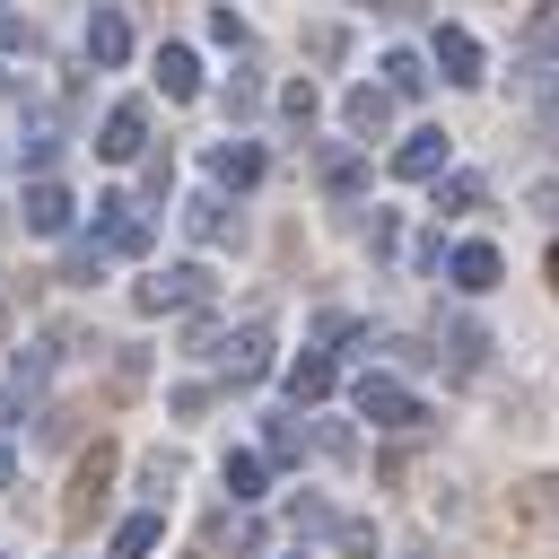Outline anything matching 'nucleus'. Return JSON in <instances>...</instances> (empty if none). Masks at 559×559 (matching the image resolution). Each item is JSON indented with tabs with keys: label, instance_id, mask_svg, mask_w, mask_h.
Wrapping results in <instances>:
<instances>
[{
	"label": "nucleus",
	"instance_id": "nucleus-1",
	"mask_svg": "<svg viewBox=\"0 0 559 559\" xmlns=\"http://www.w3.org/2000/svg\"><path fill=\"white\" fill-rule=\"evenodd\" d=\"M192 349H210V367H218V384H253V376H271V314H253V323H236V332H218V323H192Z\"/></svg>",
	"mask_w": 559,
	"mask_h": 559
},
{
	"label": "nucleus",
	"instance_id": "nucleus-2",
	"mask_svg": "<svg viewBox=\"0 0 559 559\" xmlns=\"http://www.w3.org/2000/svg\"><path fill=\"white\" fill-rule=\"evenodd\" d=\"M210 297H218L210 262H166V271L140 280V314H183V306H210Z\"/></svg>",
	"mask_w": 559,
	"mask_h": 559
},
{
	"label": "nucleus",
	"instance_id": "nucleus-3",
	"mask_svg": "<svg viewBox=\"0 0 559 559\" xmlns=\"http://www.w3.org/2000/svg\"><path fill=\"white\" fill-rule=\"evenodd\" d=\"M358 411L376 428H428V402L411 384H393V376H358Z\"/></svg>",
	"mask_w": 559,
	"mask_h": 559
},
{
	"label": "nucleus",
	"instance_id": "nucleus-4",
	"mask_svg": "<svg viewBox=\"0 0 559 559\" xmlns=\"http://www.w3.org/2000/svg\"><path fill=\"white\" fill-rule=\"evenodd\" d=\"M105 489H114V445H87L79 472H70V489H61V515H70V524H96Z\"/></svg>",
	"mask_w": 559,
	"mask_h": 559
},
{
	"label": "nucleus",
	"instance_id": "nucleus-5",
	"mask_svg": "<svg viewBox=\"0 0 559 559\" xmlns=\"http://www.w3.org/2000/svg\"><path fill=\"white\" fill-rule=\"evenodd\" d=\"M96 253H148V201H96Z\"/></svg>",
	"mask_w": 559,
	"mask_h": 559
},
{
	"label": "nucleus",
	"instance_id": "nucleus-6",
	"mask_svg": "<svg viewBox=\"0 0 559 559\" xmlns=\"http://www.w3.org/2000/svg\"><path fill=\"white\" fill-rule=\"evenodd\" d=\"M262 175H271V157H262L253 140H218V148H210V183H218V192H253Z\"/></svg>",
	"mask_w": 559,
	"mask_h": 559
},
{
	"label": "nucleus",
	"instance_id": "nucleus-7",
	"mask_svg": "<svg viewBox=\"0 0 559 559\" xmlns=\"http://www.w3.org/2000/svg\"><path fill=\"white\" fill-rule=\"evenodd\" d=\"M341 114H349L358 140H384V122H393V87H384V79H358V87L341 96Z\"/></svg>",
	"mask_w": 559,
	"mask_h": 559
},
{
	"label": "nucleus",
	"instance_id": "nucleus-8",
	"mask_svg": "<svg viewBox=\"0 0 559 559\" xmlns=\"http://www.w3.org/2000/svg\"><path fill=\"white\" fill-rule=\"evenodd\" d=\"M140 148H148V114H140V105H114V114H105V131H96V157H105V166H122V157H140Z\"/></svg>",
	"mask_w": 559,
	"mask_h": 559
},
{
	"label": "nucleus",
	"instance_id": "nucleus-9",
	"mask_svg": "<svg viewBox=\"0 0 559 559\" xmlns=\"http://www.w3.org/2000/svg\"><path fill=\"white\" fill-rule=\"evenodd\" d=\"M437 349H445V376H480V349H489V341H480V323L454 306V314L437 323Z\"/></svg>",
	"mask_w": 559,
	"mask_h": 559
},
{
	"label": "nucleus",
	"instance_id": "nucleus-10",
	"mask_svg": "<svg viewBox=\"0 0 559 559\" xmlns=\"http://www.w3.org/2000/svg\"><path fill=\"white\" fill-rule=\"evenodd\" d=\"M437 79L445 87H480V44L463 26H437Z\"/></svg>",
	"mask_w": 559,
	"mask_h": 559
},
{
	"label": "nucleus",
	"instance_id": "nucleus-11",
	"mask_svg": "<svg viewBox=\"0 0 559 559\" xmlns=\"http://www.w3.org/2000/svg\"><path fill=\"white\" fill-rule=\"evenodd\" d=\"M437 166H445V131H437V122H419V131L393 148V175H411V183H437Z\"/></svg>",
	"mask_w": 559,
	"mask_h": 559
},
{
	"label": "nucleus",
	"instance_id": "nucleus-12",
	"mask_svg": "<svg viewBox=\"0 0 559 559\" xmlns=\"http://www.w3.org/2000/svg\"><path fill=\"white\" fill-rule=\"evenodd\" d=\"M87 61H96V70L131 61V17H122V9H96V17H87Z\"/></svg>",
	"mask_w": 559,
	"mask_h": 559
},
{
	"label": "nucleus",
	"instance_id": "nucleus-13",
	"mask_svg": "<svg viewBox=\"0 0 559 559\" xmlns=\"http://www.w3.org/2000/svg\"><path fill=\"white\" fill-rule=\"evenodd\" d=\"M314 183H323L332 201H358V192H367V166H358V148H314Z\"/></svg>",
	"mask_w": 559,
	"mask_h": 559
},
{
	"label": "nucleus",
	"instance_id": "nucleus-14",
	"mask_svg": "<svg viewBox=\"0 0 559 559\" xmlns=\"http://www.w3.org/2000/svg\"><path fill=\"white\" fill-rule=\"evenodd\" d=\"M445 271H454V288H463V297H480V288H498V271H507V262H498V245H454V253H445Z\"/></svg>",
	"mask_w": 559,
	"mask_h": 559
},
{
	"label": "nucleus",
	"instance_id": "nucleus-15",
	"mask_svg": "<svg viewBox=\"0 0 559 559\" xmlns=\"http://www.w3.org/2000/svg\"><path fill=\"white\" fill-rule=\"evenodd\" d=\"M183 227H192V236H201V245H245V218H236V210H227V201H210V192H201V201H192V210H183Z\"/></svg>",
	"mask_w": 559,
	"mask_h": 559
},
{
	"label": "nucleus",
	"instance_id": "nucleus-16",
	"mask_svg": "<svg viewBox=\"0 0 559 559\" xmlns=\"http://www.w3.org/2000/svg\"><path fill=\"white\" fill-rule=\"evenodd\" d=\"M157 87L183 96V105L201 96V61H192V44H157Z\"/></svg>",
	"mask_w": 559,
	"mask_h": 559
},
{
	"label": "nucleus",
	"instance_id": "nucleus-17",
	"mask_svg": "<svg viewBox=\"0 0 559 559\" xmlns=\"http://www.w3.org/2000/svg\"><path fill=\"white\" fill-rule=\"evenodd\" d=\"M26 227H35V236H61V227H70V192H61L52 175L26 183Z\"/></svg>",
	"mask_w": 559,
	"mask_h": 559
},
{
	"label": "nucleus",
	"instance_id": "nucleus-18",
	"mask_svg": "<svg viewBox=\"0 0 559 559\" xmlns=\"http://www.w3.org/2000/svg\"><path fill=\"white\" fill-rule=\"evenodd\" d=\"M218 480H227V498H262V480H271V454H253V445H236V454L218 463Z\"/></svg>",
	"mask_w": 559,
	"mask_h": 559
},
{
	"label": "nucleus",
	"instance_id": "nucleus-19",
	"mask_svg": "<svg viewBox=\"0 0 559 559\" xmlns=\"http://www.w3.org/2000/svg\"><path fill=\"white\" fill-rule=\"evenodd\" d=\"M332 376H341V367H332V349H306V358L288 367V393H297V402H323V393H332Z\"/></svg>",
	"mask_w": 559,
	"mask_h": 559
},
{
	"label": "nucleus",
	"instance_id": "nucleus-20",
	"mask_svg": "<svg viewBox=\"0 0 559 559\" xmlns=\"http://www.w3.org/2000/svg\"><path fill=\"white\" fill-rule=\"evenodd\" d=\"M157 524H166L157 507H140V515H122V533H114V550H105V559H148V550H157Z\"/></svg>",
	"mask_w": 559,
	"mask_h": 559
},
{
	"label": "nucleus",
	"instance_id": "nucleus-21",
	"mask_svg": "<svg viewBox=\"0 0 559 559\" xmlns=\"http://www.w3.org/2000/svg\"><path fill=\"white\" fill-rule=\"evenodd\" d=\"M280 515H288V533H332V507H323L314 489H288V507H280Z\"/></svg>",
	"mask_w": 559,
	"mask_h": 559
},
{
	"label": "nucleus",
	"instance_id": "nucleus-22",
	"mask_svg": "<svg viewBox=\"0 0 559 559\" xmlns=\"http://www.w3.org/2000/svg\"><path fill=\"white\" fill-rule=\"evenodd\" d=\"M384 87L419 96V87H428V61H419V52H384Z\"/></svg>",
	"mask_w": 559,
	"mask_h": 559
},
{
	"label": "nucleus",
	"instance_id": "nucleus-23",
	"mask_svg": "<svg viewBox=\"0 0 559 559\" xmlns=\"http://www.w3.org/2000/svg\"><path fill=\"white\" fill-rule=\"evenodd\" d=\"M253 105H262V70H253V61H245V70H227V114H236V122H245V114H253Z\"/></svg>",
	"mask_w": 559,
	"mask_h": 559
},
{
	"label": "nucleus",
	"instance_id": "nucleus-24",
	"mask_svg": "<svg viewBox=\"0 0 559 559\" xmlns=\"http://www.w3.org/2000/svg\"><path fill=\"white\" fill-rule=\"evenodd\" d=\"M262 437H271V454H280V463H297V454H306V428H297V411H271V428H262Z\"/></svg>",
	"mask_w": 559,
	"mask_h": 559
},
{
	"label": "nucleus",
	"instance_id": "nucleus-25",
	"mask_svg": "<svg viewBox=\"0 0 559 559\" xmlns=\"http://www.w3.org/2000/svg\"><path fill=\"white\" fill-rule=\"evenodd\" d=\"M306 445H314V454H332V463H349V454H358V437H349L341 419H314V428H306Z\"/></svg>",
	"mask_w": 559,
	"mask_h": 559
},
{
	"label": "nucleus",
	"instance_id": "nucleus-26",
	"mask_svg": "<svg viewBox=\"0 0 559 559\" xmlns=\"http://www.w3.org/2000/svg\"><path fill=\"white\" fill-rule=\"evenodd\" d=\"M280 122H288V131H306V122H314V87H306V79H288V87H280Z\"/></svg>",
	"mask_w": 559,
	"mask_h": 559
},
{
	"label": "nucleus",
	"instance_id": "nucleus-27",
	"mask_svg": "<svg viewBox=\"0 0 559 559\" xmlns=\"http://www.w3.org/2000/svg\"><path fill=\"white\" fill-rule=\"evenodd\" d=\"M175 472H183L175 454H148V463H140V489H148V507H166V489H175Z\"/></svg>",
	"mask_w": 559,
	"mask_h": 559
},
{
	"label": "nucleus",
	"instance_id": "nucleus-28",
	"mask_svg": "<svg viewBox=\"0 0 559 559\" xmlns=\"http://www.w3.org/2000/svg\"><path fill=\"white\" fill-rule=\"evenodd\" d=\"M524 44H533V52H559V0H542V9H533V26H524Z\"/></svg>",
	"mask_w": 559,
	"mask_h": 559
},
{
	"label": "nucleus",
	"instance_id": "nucleus-29",
	"mask_svg": "<svg viewBox=\"0 0 559 559\" xmlns=\"http://www.w3.org/2000/svg\"><path fill=\"white\" fill-rule=\"evenodd\" d=\"M245 35H253V26H245L236 9H210V44H227V52H245Z\"/></svg>",
	"mask_w": 559,
	"mask_h": 559
},
{
	"label": "nucleus",
	"instance_id": "nucleus-30",
	"mask_svg": "<svg viewBox=\"0 0 559 559\" xmlns=\"http://www.w3.org/2000/svg\"><path fill=\"white\" fill-rule=\"evenodd\" d=\"M472 201H480V175H445L437 183V210H472Z\"/></svg>",
	"mask_w": 559,
	"mask_h": 559
},
{
	"label": "nucleus",
	"instance_id": "nucleus-31",
	"mask_svg": "<svg viewBox=\"0 0 559 559\" xmlns=\"http://www.w3.org/2000/svg\"><path fill=\"white\" fill-rule=\"evenodd\" d=\"M332 542H341V559H367V550H376V524L349 515V524H332Z\"/></svg>",
	"mask_w": 559,
	"mask_h": 559
},
{
	"label": "nucleus",
	"instance_id": "nucleus-32",
	"mask_svg": "<svg viewBox=\"0 0 559 559\" xmlns=\"http://www.w3.org/2000/svg\"><path fill=\"white\" fill-rule=\"evenodd\" d=\"M96 271H105V253H87V245H70V253H61V280H79V288H87Z\"/></svg>",
	"mask_w": 559,
	"mask_h": 559
},
{
	"label": "nucleus",
	"instance_id": "nucleus-33",
	"mask_svg": "<svg viewBox=\"0 0 559 559\" xmlns=\"http://www.w3.org/2000/svg\"><path fill=\"white\" fill-rule=\"evenodd\" d=\"M210 542H236V550H245V542H253V515H227V507H218V515H210Z\"/></svg>",
	"mask_w": 559,
	"mask_h": 559
},
{
	"label": "nucleus",
	"instance_id": "nucleus-34",
	"mask_svg": "<svg viewBox=\"0 0 559 559\" xmlns=\"http://www.w3.org/2000/svg\"><path fill=\"white\" fill-rule=\"evenodd\" d=\"M306 52H314V61H341V52H349V35H341V26H314V35H306Z\"/></svg>",
	"mask_w": 559,
	"mask_h": 559
},
{
	"label": "nucleus",
	"instance_id": "nucleus-35",
	"mask_svg": "<svg viewBox=\"0 0 559 559\" xmlns=\"http://www.w3.org/2000/svg\"><path fill=\"white\" fill-rule=\"evenodd\" d=\"M393 236H402V218H393V210H367V245H376V253H393Z\"/></svg>",
	"mask_w": 559,
	"mask_h": 559
},
{
	"label": "nucleus",
	"instance_id": "nucleus-36",
	"mask_svg": "<svg viewBox=\"0 0 559 559\" xmlns=\"http://www.w3.org/2000/svg\"><path fill=\"white\" fill-rule=\"evenodd\" d=\"M140 376H148V358H140V349H122V358H114V393H140Z\"/></svg>",
	"mask_w": 559,
	"mask_h": 559
},
{
	"label": "nucleus",
	"instance_id": "nucleus-37",
	"mask_svg": "<svg viewBox=\"0 0 559 559\" xmlns=\"http://www.w3.org/2000/svg\"><path fill=\"white\" fill-rule=\"evenodd\" d=\"M515 507H524V515H542V507H559V480H524V489H515Z\"/></svg>",
	"mask_w": 559,
	"mask_h": 559
},
{
	"label": "nucleus",
	"instance_id": "nucleus-38",
	"mask_svg": "<svg viewBox=\"0 0 559 559\" xmlns=\"http://www.w3.org/2000/svg\"><path fill=\"white\" fill-rule=\"evenodd\" d=\"M26 44H35V26H26V17H9V9H0V52H26Z\"/></svg>",
	"mask_w": 559,
	"mask_h": 559
},
{
	"label": "nucleus",
	"instance_id": "nucleus-39",
	"mask_svg": "<svg viewBox=\"0 0 559 559\" xmlns=\"http://www.w3.org/2000/svg\"><path fill=\"white\" fill-rule=\"evenodd\" d=\"M376 17H419V0H367Z\"/></svg>",
	"mask_w": 559,
	"mask_h": 559
},
{
	"label": "nucleus",
	"instance_id": "nucleus-40",
	"mask_svg": "<svg viewBox=\"0 0 559 559\" xmlns=\"http://www.w3.org/2000/svg\"><path fill=\"white\" fill-rule=\"evenodd\" d=\"M17 411H26V393H17V384H0V428H9Z\"/></svg>",
	"mask_w": 559,
	"mask_h": 559
},
{
	"label": "nucleus",
	"instance_id": "nucleus-41",
	"mask_svg": "<svg viewBox=\"0 0 559 559\" xmlns=\"http://www.w3.org/2000/svg\"><path fill=\"white\" fill-rule=\"evenodd\" d=\"M9 480H17V454H9V445H0V489H9Z\"/></svg>",
	"mask_w": 559,
	"mask_h": 559
},
{
	"label": "nucleus",
	"instance_id": "nucleus-42",
	"mask_svg": "<svg viewBox=\"0 0 559 559\" xmlns=\"http://www.w3.org/2000/svg\"><path fill=\"white\" fill-rule=\"evenodd\" d=\"M550 280H559V245H550Z\"/></svg>",
	"mask_w": 559,
	"mask_h": 559
}]
</instances>
